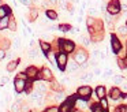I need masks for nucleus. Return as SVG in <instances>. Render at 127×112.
<instances>
[{
  "instance_id": "nucleus-1",
  "label": "nucleus",
  "mask_w": 127,
  "mask_h": 112,
  "mask_svg": "<svg viewBox=\"0 0 127 112\" xmlns=\"http://www.w3.org/2000/svg\"><path fill=\"white\" fill-rule=\"evenodd\" d=\"M59 42H60L59 45H60V48H62V52L70 53V52H72L75 49V44L70 40H60Z\"/></svg>"
},
{
  "instance_id": "nucleus-2",
  "label": "nucleus",
  "mask_w": 127,
  "mask_h": 112,
  "mask_svg": "<svg viewBox=\"0 0 127 112\" xmlns=\"http://www.w3.org/2000/svg\"><path fill=\"white\" fill-rule=\"evenodd\" d=\"M56 63H58L60 70H64V67L67 64V53L66 52H60V53L56 55Z\"/></svg>"
},
{
  "instance_id": "nucleus-3",
  "label": "nucleus",
  "mask_w": 127,
  "mask_h": 112,
  "mask_svg": "<svg viewBox=\"0 0 127 112\" xmlns=\"http://www.w3.org/2000/svg\"><path fill=\"white\" fill-rule=\"evenodd\" d=\"M107 10H108V12H109V14L115 15V14H118L119 11H120V4H119L118 0H112V1H111L109 4H108Z\"/></svg>"
},
{
  "instance_id": "nucleus-4",
  "label": "nucleus",
  "mask_w": 127,
  "mask_h": 112,
  "mask_svg": "<svg viewBox=\"0 0 127 112\" xmlns=\"http://www.w3.org/2000/svg\"><path fill=\"white\" fill-rule=\"evenodd\" d=\"M90 93H92L90 86H81L79 89H78V96H81L83 100H88L89 96H90Z\"/></svg>"
},
{
  "instance_id": "nucleus-5",
  "label": "nucleus",
  "mask_w": 127,
  "mask_h": 112,
  "mask_svg": "<svg viewBox=\"0 0 127 112\" xmlns=\"http://www.w3.org/2000/svg\"><path fill=\"white\" fill-rule=\"evenodd\" d=\"M14 86H15V90H17L18 93L23 92V90H26V81H23V79L21 78H17L14 82Z\"/></svg>"
},
{
  "instance_id": "nucleus-6",
  "label": "nucleus",
  "mask_w": 127,
  "mask_h": 112,
  "mask_svg": "<svg viewBox=\"0 0 127 112\" xmlns=\"http://www.w3.org/2000/svg\"><path fill=\"white\" fill-rule=\"evenodd\" d=\"M86 59H88V55H86L85 51H79L78 53H75V57H74V60L78 63V64H83V63H86Z\"/></svg>"
},
{
  "instance_id": "nucleus-7",
  "label": "nucleus",
  "mask_w": 127,
  "mask_h": 112,
  "mask_svg": "<svg viewBox=\"0 0 127 112\" xmlns=\"http://www.w3.org/2000/svg\"><path fill=\"white\" fill-rule=\"evenodd\" d=\"M111 44H112V51L115 52V53H118V52L122 49V44H120V41H119L118 38L115 37V36H113L112 40H111Z\"/></svg>"
},
{
  "instance_id": "nucleus-8",
  "label": "nucleus",
  "mask_w": 127,
  "mask_h": 112,
  "mask_svg": "<svg viewBox=\"0 0 127 112\" xmlns=\"http://www.w3.org/2000/svg\"><path fill=\"white\" fill-rule=\"evenodd\" d=\"M66 70L68 71V73H74V71H77V70H78V63L75 62V60L67 62V64H66Z\"/></svg>"
},
{
  "instance_id": "nucleus-9",
  "label": "nucleus",
  "mask_w": 127,
  "mask_h": 112,
  "mask_svg": "<svg viewBox=\"0 0 127 112\" xmlns=\"http://www.w3.org/2000/svg\"><path fill=\"white\" fill-rule=\"evenodd\" d=\"M37 74H38V71H37L36 67H33V66H30V67H28V70H26V75H28V78H37Z\"/></svg>"
},
{
  "instance_id": "nucleus-10",
  "label": "nucleus",
  "mask_w": 127,
  "mask_h": 112,
  "mask_svg": "<svg viewBox=\"0 0 127 112\" xmlns=\"http://www.w3.org/2000/svg\"><path fill=\"white\" fill-rule=\"evenodd\" d=\"M111 98H113V100H118V98L122 97V92L119 87H113V89H111Z\"/></svg>"
},
{
  "instance_id": "nucleus-11",
  "label": "nucleus",
  "mask_w": 127,
  "mask_h": 112,
  "mask_svg": "<svg viewBox=\"0 0 127 112\" xmlns=\"http://www.w3.org/2000/svg\"><path fill=\"white\" fill-rule=\"evenodd\" d=\"M11 12L10 8L7 5H0V19L4 18V16H8V14Z\"/></svg>"
},
{
  "instance_id": "nucleus-12",
  "label": "nucleus",
  "mask_w": 127,
  "mask_h": 112,
  "mask_svg": "<svg viewBox=\"0 0 127 112\" xmlns=\"http://www.w3.org/2000/svg\"><path fill=\"white\" fill-rule=\"evenodd\" d=\"M71 107H72V100H68V101H66V103H63L60 111L62 112H68L70 109H71Z\"/></svg>"
},
{
  "instance_id": "nucleus-13",
  "label": "nucleus",
  "mask_w": 127,
  "mask_h": 112,
  "mask_svg": "<svg viewBox=\"0 0 127 112\" xmlns=\"http://www.w3.org/2000/svg\"><path fill=\"white\" fill-rule=\"evenodd\" d=\"M8 21H10L8 16H4V18L0 19V30H4L8 27Z\"/></svg>"
},
{
  "instance_id": "nucleus-14",
  "label": "nucleus",
  "mask_w": 127,
  "mask_h": 112,
  "mask_svg": "<svg viewBox=\"0 0 127 112\" xmlns=\"http://www.w3.org/2000/svg\"><path fill=\"white\" fill-rule=\"evenodd\" d=\"M96 94H97V97H98V98L105 97V87H104V86H97Z\"/></svg>"
},
{
  "instance_id": "nucleus-15",
  "label": "nucleus",
  "mask_w": 127,
  "mask_h": 112,
  "mask_svg": "<svg viewBox=\"0 0 127 112\" xmlns=\"http://www.w3.org/2000/svg\"><path fill=\"white\" fill-rule=\"evenodd\" d=\"M40 46H41V49H42V52H44V53H47V52L51 51V44L49 42L41 41V42H40Z\"/></svg>"
},
{
  "instance_id": "nucleus-16",
  "label": "nucleus",
  "mask_w": 127,
  "mask_h": 112,
  "mask_svg": "<svg viewBox=\"0 0 127 112\" xmlns=\"http://www.w3.org/2000/svg\"><path fill=\"white\" fill-rule=\"evenodd\" d=\"M41 74H42V78L44 79H51L52 78V73H51L49 68H42Z\"/></svg>"
},
{
  "instance_id": "nucleus-17",
  "label": "nucleus",
  "mask_w": 127,
  "mask_h": 112,
  "mask_svg": "<svg viewBox=\"0 0 127 112\" xmlns=\"http://www.w3.org/2000/svg\"><path fill=\"white\" fill-rule=\"evenodd\" d=\"M47 16L51 19V21H55L56 18H58V14H56V11H53V10H47Z\"/></svg>"
},
{
  "instance_id": "nucleus-18",
  "label": "nucleus",
  "mask_w": 127,
  "mask_h": 112,
  "mask_svg": "<svg viewBox=\"0 0 127 112\" xmlns=\"http://www.w3.org/2000/svg\"><path fill=\"white\" fill-rule=\"evenodd\" d=\"M93 75H94L93 73H86V74H83V75L81 76V79L85 81V82H90L92 79H93Z\"/></svg>"
},
{
  "instance_id": "nucleus-19",
  "label": "nucleus",
  "mask_w": 127,
  "mask_h": 112,
  "mask_svg": "<svg viewBox=\"0 0 127 112\" xmlns=\"http://www.w3.org/2000/svg\"><path fill=\"white\" fill-rule=\"evenodd\" d=\"M8 27H10L11 32H15V30H17V23H15L14 19H10L8 21Z\"/></svg>"
},
{
  "instance_id": "nucleus-20",
  "label": "nucleus",
  "mask_w": 127,
  "mask_h": 112,
  "mask_svg": "<svg viewBox=\"0 0 127 112\" xmlns=\"http://www.w3.org/2000/svg\"><path fill=\"white\" fill-rule=\"evenodd\" d=\"M17 64H18L17 62H10L8 66H7V70H8V71H14L15 68H17Z\"/></svg>"
},
{
  "instance_id": "nucleus-21",
  "label": "nucleus",
  "mask_w": 127,
  "mask_h": 112,
  "mask_svg": "<svg viewBox=\"0 0 127 112\" xmlns=\"http://www.w3.org/2000/svg\"><path fill=\"white\" fill-rule=\"evenodd\" d=\"M45 55H47V57H48V60H49V62H52V63H53V62L56 60V56H55V55H53L51 51H49V52H47Z\"/></svg>"
},
{
  "instance_id": "nucleus-22",
  "label": "nucleus",
  "mask_w": 127,
  "mask_h": 112,
  "mask_svg": "<svg viewBox=\"0 0 127 112\" xmlns=\"http://www.w3.org/2000/svg\"><path fill=\"white\" fill-rule=\"evenodd\" d=\"M118 32H119V34H123V36H126V34H127V26H119Z\"/></svg>"
},
{
  "instance_id": "nucleus-23",
  "label": "nucleus",
  "mask_w": 127,
  "mask_h": 112,
  "mask_svg": "<svg viewBox=\"0 0 127 112\" xmlns=\"http://www.w3.org/2000/svg\"><path fill=\"white\" fill-rule=\"evenodd\" d=\"M92 111L93 112H105V109H102L101 105H93L92 107Z\"/></svg>"
},
{
  "instance_id": "nucleus-24",
  "label": "nucleus",
  "mask_w": 127,
  "mask_h": 112,
  "mask_svg": "<svg viewBox=\"0 0 127 112\" xmlns=\"http://www.w3.org/2000/svg\"><path fill=\"white\" fill-rule=\"evenodd\" d=\"M97 14H98V11H97V8H94V7L89 8V16H96Z\"/></svg>"
},
{
  "instance_id": "nucleus-25",
  "label": "nucleus",
  "mask_w": 127,
  "mask_h": 112,
  "mask_svg": "<svg viewBox=\"0 0 127 112\" xmlns=\"http://www.w3.org/2000/svg\"><path fill=\"white\" fill-rule=\"evenodd\" d=\"M100 100H101V103H100L101 108H102V109H107V108H108V103H107V100H105V97L100 98Z\"/></svg>"
},
{
  "instance_id": "nucleus-26",
  "label": "nucleus",
  "mask_w": 127,
  "mask_h": 112,
  "mask_svg": "<svg viewBox=\"0 0 127 112\" xmlns=\"http://www.w3.org/2000/svg\"><path fill=\"white\" fill-rule=\"evenodd\" d=\"M113 82H115L116 85L122 83V82H123V76H120V75H116L115 78H113Z\"/></svg>"
},
{
  "instance_id": "nucleus-27",
  "label": "nucleus",
  "mask_w": 127,
  "mask_h": 112,
  "mask_svg": "<svg viewBox=\"0 0 127 112\" xmlns=\"http://www.w3.org/2000/svg\"><path fill=\"white\" fill-rule=\"evenodd\" d=\"M37 90H40V92H45V90H47V86H45V83L40 82L38 86H37Z\"/></svg>"
},
{
  "instance_id": "nucleus-28",
  "label": "nucleus",
  "mask_w": 127,
  "mask_h": 112,
  "mask_svg": "<svg viewBox=\"0 0 127 112\" xmlns=\"http://www.w3.org/2000/svg\"><path fill=\"white\" fill-rule=\"evenodd\" d=\"M29 56L33 57V59H36L37 57V51L36 49H30V51H29Z\"/></svg>"
},
{
  "instance_id": "nucleus-29",
  "label": "nucleus",
  "mask_w": 127,
  "mask_h": 112,
  "mask_svg": "<svg viewBox=\"0 0 127 112\" xmlns=\"http://www.w3.org/2000/svg\"><path fill=\"white\" fill-rule=\"evenodd\" d=\"M112 75H113V71L111 70V68H108V70L104 73V76H105V78H109V76H112Z\"/></svg>"
},
{
  "instance_id": "nucleus-30",
  "label": "nucleus",
  "mask_w": 127,
  "mask_h": 112,
  "mask_svg": "<svg viewBox=\"0 0 127 112\" xmlns=\"http://www.w3.org/2000/svg\"><path fill=\"white\" fill-rule=\"evenodd\" d=\"M59 29H60L62 32H67V30H71V26H67V25H62V26H59Z\"/></svg>"
},
{
  "instance_id": "nucleus-31",
  "label": "nucleus",
  "mask_w": 127,
  "mask_h": 112,
  "mask_svg": "<svg viewBox=\"0 0 127 112\" xmlns=\"http://www.w3.org/2000/svg\"><path fill=\"white\" fill-rule=\"evenodd\" d=\"M116 112H127V107H126V105H120V107H118Z\"/></svg>"
},
{
  "instance_id": "nucleus-32",
  "label": "nucleus",
  "mask_w": 127,
  "mask_h": 112,
  "mask_svg": "<svg viewBox=\"0 0 127 112\" xmlns=\"http://www.w3.org/2000/svg\"><path fill=\"white\" fill-rule=\"evenodd\" d=\"M18 109H19V103H15L11 108V112H18Z\"/></svg>"
},
{
  "instance_id": "nucleus-33",
  "label": "nucleus",
  "mask_w": 127,
  "mask_h": 112,
  "mask_svg": "<svg viewBox=\"0 0 127 112\" xmlns=\"http://www.w3.org/2000/svg\"><path fill=\"white\" fill-rule=\"evenodd\" d=\"M81 41H82V44H83V45H89V44H90L89 38H86V37H81Z\"/></svg>"
},
{
  "instance_id": "nucleus-34",
  "label": "nucleus",
  "mask_w": 127,
  "mask_h": 112,
  "mask_svg": "<svg viewBox=\"0 0 127 112\" xmlns=\"http://www.w3.org/2000/svg\"><path fill=\"white\" fill-rule=\"evenodd\" d=\"M19 45H21V40H19V38H15V40H14V48L15 49L19 48Z\"/></svg>"
},
{
  "instance_id": "nucleus-35",
  "label": "nucleus",
  "mask_w": 127,
  "mask_h": 112,
  "mask_svg": "<svg viewBox=\"0 0 127 112\" xmlns=\"http://www.w3.org/2000/svg\"><path fill=\"white\" fill-rule=\"evenodd\" d=\"M18 78H21V79H23V81H26V79H28V75H26V73H19V74H18Z\"/></svg>"
},
{
  "instance_id": "nucleus-36",
  "label": "nucleus",
  "mask_w": 127,
  "mask_h": 112,
  "mask_svg": "<svg viewBox=\"0 0 127 112\" xmlns=\"http://www.w3.org/2000/svg\"><path fill=\"white\" fill-rule=\"evenodd\" d=\"M47 112H59V108H56V107H51V108L47 109Z\"/></svg>"
},
{
  "instance_id": "nucleus-37",
  "label": "nucleus",
  "mask_w": 127,
  "mask_h": 112,
  "mask_svg": "<svg viewBox=\"0 0 127 112\" xmlns=\"http://www.w3.org/2000/svg\"><path fill=\"white\" fill-rule=\"evenodd\" d=\"M4 57H6V52H4V49H0V60H3Z\"/></svg>"
},
{
  "instance_id": "nucleus-38",
  "label": "nucleus",
  "mask_w": 127,
  "mask_h": 112,
  "mask_svg": "<svg viewBox=\"0 0 127 112\" xmlns=\"http://www.w3.org/2000/svg\"><path fill=\"white\" fill-rule=\"evenodd\" d=\"M105 21H107L108 23H111V21H112V19H111V15H109V14H105Z\"/></svg>"
},
{
  "instance_id": "nucleus-39",
  "label": "nucleus",
  "mask_w": 127,
  "mask_h": 112,
  "mask_svg": "<svg viewBox=\"0 0 127 112\" xmlns=\"http://www.w3.org/2000/svg\"><path fill=\"white\" fill-rule=\"evenodd\" d=\"M93 74H94V75H100V74H101V70H100V68H96Z\"/></svg>"
},
{
  "instance_id": "nucleus-40",
  "label": "nucleus",
  "mask_w": 127,
  "mask_h": 112,
  "mask_svg": "<svg viewBox=\"0 0 127 112\" xmlns=\"http://www.w3.org/2000/svg\"><path fill=\"white\" fill-rule=\"evenodd\" d=\"M122 10H123V11H127V4H123V5H122Z\"/></svg>"
},
{
  "instance_id": "nucleus-41",
  "label": "nucleus",
  "mask_w": 127,
  "mask_h": 112,
  "mask_svg": "<svg viewBox=\"0 0 127 112\" xmlns=\"http://www.w3.org/2000/svg\"><path fill=\"white\" fill-rule=\"evenodd\" d=\"M49 3H51V4H55V3H56V0H49Z\"/></svg>"
},
{
  "instance_id": "nucleus-42",
  "label": "nucleus",
  "mask_w": 127,
  "mask_h": 112,
  "mask_svg": "<svg viewBox=\"0 0 127 112\" xmlns=\"http://www.w3.org/2000/svg\"><path fill=\"white\" fill-rule=\"evenodd\" d=\"M123 62H124V64H126V67H127V57H126V59L123 60Z\"/></svg>"
},
{
  "instance_id": "nucleus-43",
  "label": "nucleus",
  "mask_w": 127,
  "mask_h": 112,
  "mask_svg": "<svg viewBox=\"0 0 127 112\" xmlns=\"http://www.w3.org/2000/svg\"><path fill=\"white\" fill-rule=\"evenodd\" d=\"M75 112H81V111H75Z\"/></svg>"
},
{
  "instance_id": "nucleus-44",
  "label": "nucleus",
  "mask_w": 127,
  "mask_h": 112,
  "mask_svg": "<svg viewBox=\"0 0 127 112\" xmlns=\"http://www.w3.org/2000/svg\"><path fill=\"white\" fill-rule=\"evenodd\" d=\"M126 26H127V21H126Z\"/></svg>"
},
{
  "instance_id": "nucleus-45",
  "label": "nucleus",
  "mask_w": 127,
  "mask_h": 112,
  "mask_svg": "<svg viewBox=\"0 0 127 112\" xmlns=\"http://www.w3.org/2000/svg\"><path fill=\"white\" fill-rule=\"evenodd\" d=\"M0 4H1V0H0Z\"/></svg>"
}]
</instances>
